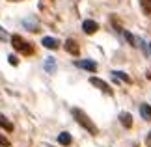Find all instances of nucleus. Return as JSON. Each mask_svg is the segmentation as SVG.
<instances>
[{
	"instance_id": "nucleus-11",
	"label": "nucleus",
	"mask_w": 151,
	"mask_h": 147,
	"mask_svg": "<svg viewBox=\"0 0 151 147\" xmlns=\"http://www.w3.org/2000/svg\"><path fill=\"white\" fill-rule=\"evenodd\" d=\"M58 142H60L62 145H69V143H71V136H69L67 132H62L60 136H58Z\"/></svg>"
},
{
	"instance_id": "nucleus-13",
	"label": "nucleus",
	"mask_w": 151,
	"mask_h": 147,
	"mask_svg": "<svg viewBox=\"0 0 151 147\" xmlns=\"http://www.w3.org/2000/svg\"><path fill=\"white\" fill-rule=\"evenodd\" d=\"M140 6H142L144 13H151V0H140Z\"/></svg>"
},
{
	"instance_id": "nucleus-19",
	"label": "nucleus",
	"mask_w": 151,
	"mask_h": 147,
	"mask_svg": "<svg viewBox=\"0 0 151 147\" xmlns=\"http://www.w3.org/2000/svg\"><path fill=\"white\" fill-rule=\"evenodd\" d=\"M0 39H6V32H4V28H0Z\"/></svg>"
},
{
	"instance_id": "nucleus-10",
	"label": "nucleus",
	"mask_w": 151,
	"mask_h": 147,
	"mask_svg": "<svg viewBox=\"0 0 151 147\" xmlns=\"http://www.w3.org/2000/svg\"><path fill=\"white\" fill-rule=\"evenodd\" d=\"M112 75H114V78H119V80L127 82V84L131 82V76H127V73H123V71H114Z\"/></svg>"
},
{
	"instance_id": "nucleus-7",
	"label": "nucleus",
	"mask_w": 151,
	"mask_h": 147,
	"mask_svg": "<svg viewBox=\"0 0 151 147\" xmlns=\"http://www.w3.org/2000/svg\"><path fill=\"white\" fill-rule=\"evenodd\" d=\"M41 43H43L45 49H50V50H54V49H58V47H60L58 39H54V37H43Z\"/></svg>"
},
{
	"instance_id": "nucleus-4",
	"label": "nucleus",
	"mask_w": 151,
	"mask_h": 147,
	"mask_svg": "<svg viewBox=\"0 0 151 147\" xmlns=\"http://www.w3.org/2000/svg\"><path fill=\"white\" fill-rule=\"evenodd\" d=\"M82 30L88 34V36H91V34H95L97 30H99V24H97L95 21H84L82 22Z\"/></svg>"
},
{
	"instance_id": "nucleus-17",
	"label": "nucleus",
	"mask_w": 151,
	"mask_h": 147,
	"mask_svg": "<svg viewBox=\"0 0 151 147\" xmlns=\"http://www.w3.org/2000/svg\"><path fill=\"white\" fill-rule=\"evenodd\" d=\"M8 60H9V63H11V65H17V63H19V62H17V58H15L13 54H11V56L8 58Z\"/></svg>"
},
{
	"instance_id": "nucleus-20",
	"label": "nucleus",
	"mask_w": 151,
	"mask_h": 147,
	"mask_svg": "<svg viewBox=\"0 0 151 147\" xmlns=\"http://www.w3.org/2000/svg\"><path fill=\"white\" fill-rule=\"evenodd\" d=\"M149 49H151V43H149Z\"/></svg>"
},
{
	"instance_id": "nucleus-9",
	"label": "nucleus",
	"mask_w": 151,
	"mask_h": 147,
	"mask_svg": "<svg viewBox=\"0 0 151 147\" xmlns=\"http://www.w3.org/2000/svg\"><path fill=\"white\" fill-rule=\"evenodd\" d=\"M140 115L144 119H151V106L149 104H140Z\"/></svg>"
},
{
	"instance_id": "nucleus-6",
	"label": "nucleus",
	"mask_w": 151,
	"mask_h": 147,
	"mask_svg": "<svg viewBox=\"0 0 151 147\" xmlns=\"http://www.w3.org/2000/svg\"><path fill=\"white\" fill-rule=\"evenodd\" d=\"M65 50L69 52V54H73V56H77L78 52H80V49H78V45H77V41H75V39H67L65 41Z\"/></svg>"
},
{
	"instance_id": "nucleus-12",
	"label": "nucleus",
	"mask_w": 151,
	"mask_h": 147,
	"mask_svg": "<svg viewBox=\"0 0 151 147\" xmlns=\"http://www.w3.org/2000/svg\"><path fill=\"white\" fill-rule=\"evenodd\" d=\"M0 127H2V128H6V131H13V125H11V123L8 121V119H6V117L4 115H0Z\"/></svg>"
},
{
	"instance_id": "nucleus-1",
	"label": "nucleus",
	"mask_w": 151,
	"mask_h": 147,
	"mask_svg": "<svg viewBox=\"0 0 151 147\" xmlns=\"http://www.w3.org/2000/svg\"><path fill=\"white\" fill-rule=\"evenodd\" d=\"M71 112H73V117L77 119V123H78L80 127H84L90 134H97V127H95V123L88 117V114H86V112H82L80 108H73Z\"/></svg>"
},
{
	"instance_id": "nucleus-8",
	"label": "nucleus",
	"mask_w": 151,
	"mask_h": 147,
	"mask_svg": "<svg viewBox=\"0 0 151 147\" xmlns=\"http://www.w3.org/2000/svg\"><path fill=\"white\" fill-rule=\"evenodd\" d=\"M119 121H121V125H123L125 128H131V127H132V115L127 114V112L119 114Z\"/></svg>"
},
{
	"instance_id": "nucleus-15",
	"label": "nucleus",
	"mask_w": 151,
	"mask_h": 147,
	"mask_svg": "<svg viewBox=\"0 0 151 147\" xmlns=\"http://www.w3.org/2000/svg\"><path fill=\"white\" fill-rule=\"evenodd\" d=\"M123 36H125V39H127V41H129V43H131V45H134V41H136V39H134V37H132V36H131V34H129V32H123Z\"/></svg>"
},
{
	"instance_id": "nucleus-2",
	"label": "nucleus",
	"mask_w": 151,
	"mask_h": 147,
	"mask_svg": "<svg viewBox=\"0 0 151 147\" xmlns=\"http://www.w3.org/2000/svg\"><path fill=\"white\" fill-rule=\"evenodd\" d=\"M11 45H13L15 50L22 52V54H32V52H34V49L30 47V43H26L21 36H11Z\"/></svg>"
},
{
	"instance_id": "nucleus-14",
	"label": "nucleus",
	"mask_w": 151,
	"mask_h": 147,
	"mask_svg": "<svg viewBox=\"0 0 151 147\" xmlns=\"http://www.w3.org/2000/svg\"><path fill=\"white\" fill-rule=\"evenodd\" d=\"M45 69L47 71H54V58H47V63H45Z\"/></svg>"
},
{
	"instance_id": "nucleus-5",
	"label": "nucleus",
	"mask_w": 151,
	"mask_h": 147,
	"mask_svg": "<svg viewBox=\"0 0 151 147\" xmlns=\"http://www.w3.org/2000/svg\"><path fill=\"white\" fill-rule=\"evenodd\" d=\"M77 67L86 69V71H97V63L91 60H80V62H77Z\"/></svg>"
},
{
	"instance_id": "nucleus-18",
	"label": "nucleus",
	"mask_w": 151,
	"mask_h": 147,
	"mask_svg": "<svg viewBox=\"0 0 151 147\" xmlns=\"http://www.w3.org/2000/svg\"><path fill=\"white\" fill-rule=\"evenodd\" d=\"M146 145H147V147H151V131L147 132V136H146Z\"/></svg>"
},
{
	"instance_id": "nucleus-3",
	"label": "nucleus",
	"mask_w": 151,
	"mask_h": 147,
	"mask_svg": "<svg viewBox=\"0 0 151 147\" xmlns=\"http://www.w3.org/2000/svg\"><path fill=\"white\" fill-rule=\"evenodd\" d=\"M90 84H93L95 87H99V90H101L103 93H106V95H112V90H110V86H108L104 80L97 78V76H91V78H90Z\"/></svg>"
},
{
	"instance_id": "nucleus-16",
	"label": "nucleus",
	"mask_w": 151,
	"mask_h": 147,
	"mask_svg": "<svg viewBox=\"0 0 151 147\" xmlns=\"http://www.w3.org/2000/svg\"><path fill=\"white\" fill-rule=\"evenodd\" d=\"M0 145H4V147H9V140L6 138V136H0Z\"/></svg>"
}]
</instances>
